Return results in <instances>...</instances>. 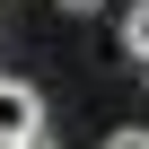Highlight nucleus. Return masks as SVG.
I'll use <instances>...</instances> for the list:
<instances>
[{
  "label": "nucleus",
  "mask_w": 149,
  "mask_h": 149,
  "mask_svg": "<svg viewBox=\"0 0 149 149\" xmlns=\"http://www.w3.org/2000/svg\"><path fill=\"white\" fill-rule=\"evenodd\" d=\"M35 132H44V97L26 79H0V149L9 140H35Z\"/></svg>",
  "instance_id": "nucleus-1"
},
{
  "label": "nucleus",
  "mask_w": 149,
  "mask_h": 149,
  "mask_svg": "<svg viewBox=\"0 0 149 149\" xmlns=\"http://www.w3.org/2000/svg\"><path fill=\"white\" fill-rule=\"evenodd\" d=\"M123 53L149 70V0H132V9H123Z\"/></svg>",
  "instance_id": "nucleus-2"
},
{
  "label": "nucleus",
  "mask_w": 149,
  "mask_h": 149,
  "mask_svg": "<svg viewBox=\"0 0 149 149\" xmlns=\"http://www.w3.org/2000/svg\"><path fill=\"white\" fill-rule=\"evenodd\" d=\"M97 149H149V132H140V123H114V132H105Z\"/></svg>",
  "instance_id": "nucleus-3"
},
{
  "label": "nucleus",
  "mask_w": 149,
  "mask_h": 149,
  "mask_svg": "<svg viewBox=\"0 0 149 149\" xmlns=\"http://www.w3.org/2000/svg\"><path fill=\"white\" fill-rule=\"evenodd\" d=\"M9 149H53V132H35V140H9Z\"/></svg>",
  "instance_id": "nucleus-4"
},
{
  "label": "nucleus",
  "mask_w": 149,
  "mask_h": 149,
  "mask_svg": "<svg viewBox=\"0 0 149 149\" xmlns=\"http://www.w3.org/2000/svg\"><path fill=\"white\" fill-rule=\"evenodd\" d=\"M61 9H105V0H61Z\"/></svg>",
  "instance_id": "nucleus-5"
}]
</instances>
